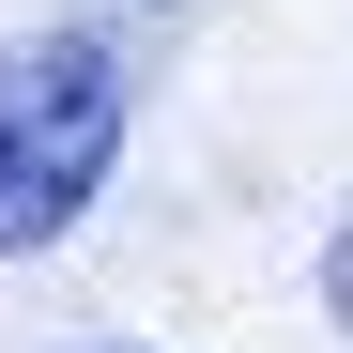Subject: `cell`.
<instances>
[{
    "instance_id": "cell-1",
    "label": "cell",
    "mask_w": 353,
    "mask_h": 353,
    "mask_svg": "<svg viewBox=\"0 0 353 353\" xmlns=\"http://www.w3.org/2000/svg\"><path fill=\"white\" fill-rule=\"evenodd\" d=\"M108 154H123V62L92 31H31L0 46V261L62 246L92 215Z\"/></svg>"
},
{
    "instance_id": "cell-2",
    "label": "cell",
    "mask_w": 353,
    "mask_h": 353,
    "mask_svg": "<svg viewBox=\"0 0 353 353\" xmlns=\"http://www.w3.org/2000/svg\"><path fill=\"white\" fill-rule=\"evenodd\" d=\"M323 307L353 323V230H338V246H323Z\"/></svg>"
},
{
    "instance_id": "cell-3",
    "label": "cell",
    "mask_w": 353,
    "mask_h": 353,
    "mask_svg": "<svg viewBox=\"0 0 353 353\" xmlns=\"http://www.w3.org/2000/svg\"><path fill=\"white\" fill-rule=\"evenodd\" d=\"M77 353H139V338H77Z\"/></svg>"
}]
</instances>
